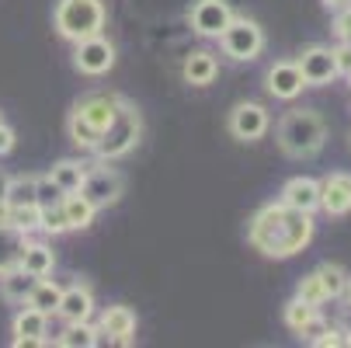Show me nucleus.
Segmentation results:
<instances>
[{
    "instance_id": "f257e3e1",
    "label": "nucleus",
    "mask_w": 351,
    "mask_h": 348,
    "mask_svg": "<svg viewBox=\"0 0 351 348\" xmlns=\"http://www.w3.org/2000/svg\"><path fill=\"white\" fill-rule=\"evenodd\" d=\"M247 237L265 258H292L313 240V213H299L278 198L254 213Z\"/></svg>"
},
{
    "instance_id": "f03ea898",
    "label": "nucleus",
    "mask_w": 351,
    "mask_h": 348,
    "mask_svg": "<svg viewBox=\"0 0 351 348\" xmlns=\"http://www.w3.org/2000/svg\"><path fill=\"white\" fill-rule=\"evenodd\" d=\"M122 102H125V97H119V94H101V91L80 97V102L73 105V112H70V122H66L70 139L80 146V150H94V143L101 139V132L115 122Z\"/></svg>"
},
{
    "instance_id": "7ed1b4c3",
    "label": "nucleus",
    "mask_w": 351,
    "mask_h": 348,
    "mask_svg": "<svg viewBox=\"0 0 351 348\" xmlns=\"http://www.w3.org/2000/svg\"><path fill=\"white\" fill-rule=\"evenodd\" d=\"M327 143V122L310 112V108H299V112H289L282 122H278V146L282 154L292 157V161H306V157H317Z\"/></svg>"
},
{
    "instance_id": "20e7f679",
    "label": "nucleus",
    "mask_w": 351,
    "mask_h": 348,
    "mask_svg": "<svg viewBox=\"0 0 351 348\" xmlns=\"http://www.w3.org/2000/svg\"><path fill=\"white\" fill-rule=\"evenodd\" d=\"M105 0H60L56 4V32L70 42L90 38L105 28Z\"/></svg>"
},
{
    "instance_id": "39448f33",
    "label": "nucleus",
    "mask_w": 351,
    "mask_h": 348,
    "mask_svg": "<svg viewBox=\"0 0 351 348\" xmlns=\"http://www.w3.org/2000/svg\"><path fill=\"white\" fill-rule=\"evenodd\" d=\"M139 132H143L139 112H136L129 102H122L115 122L101 132V139L94 143V157H101V161H119V157H125L132 146L139 143Z\"/></svg>"
},
{
    "instance_id": "423d86ee",
    "label": "nucleus",
    "mask_w": 351,
    "mask_h": 348,
    "mask_svg": "<svg viewBox=\"0 0 351 348\" xmlns=\"http://www.w3.org/2000/svg\"><path fill=\"white\" fill-rule=\"evenodd\" d=\"M219 42H223V53L230 60H258V53L265 49V32L258 21H250V18H230V25L219 32Z\"/></svg>"
},
{
    "instance_id": "0eeeda50",
    "label": "nucleus",
    "mask_w": 351,
    "mask_h": 348,
    "mask_svg": "<svg viewBox=\"0 0 351 348\" xmlns=\"http://www.w3.org/2000/svg\"><path fill=\"white\" fill-rule=\"evenodd\" d=\"M77 192L87 198L94 209H105V206H115L119 198H122L125 181H122V174L112 171V167H87V174H84V181H80Z\"/></svg>"
},
{
    "instance_id": "6e6552de",
    "label": "nucleus",
    "mask_w": 351,
    "mask_h": 348,
    "mask_svg": "<svg viewBox=\"0 0 351 348\" xmlns=\"http://www.w3.org/2000/svg\"><path fill=\"white\" fill-rule=\"evenodd\" d=\"M73 67L87 77H101L115 67V45L97 32L90 38H80L77 49H73Z\"/></svg>"
},
{
    "instance_id": "1a4fd4ad",
    "label": "nucleus",
    "mask_w": 351,
    "mask_h": 348,
    "mask_svg": "<svg viewBox=\"0 0 351 348\" xmlns=\"http://www.w3.org/2000/svg\"><path fill=\"white\" fill-rule=\"evenodd\" d=\"M299 73H303V84L306 87H324L337 77V60H334V49L327 45H310L303 56L295 60Z\"/></svg>"
},
{
    "instance_id": "9d476101",
    "label": "nucleus",
    "mask_w": 351,
    "mask_h": 348,
    "mask_svg": "<svg viewBox=\"0 0 351 348\" xmlns=\"http://www.w3.org/2000/svg\"><path fill=\"white\" fill-rule=\"evenodd\" d=\"M230 132L233 139L240 143H254L268 132V108L258 105V102H240L233 112H230Z\"/></svg>"
},
{
    "instance_id": "9b49d317",
    "label": "nucleus",
    "mask_w": 351,
    "mask_h": 348,
    "mask_svg": "<svg viewBox=\"0 0 351 348\" xmlns=\"http://www.w3.org/2000/svg\"><path fill=\"white\" fill-rule=\"evenodd\" d=\"M233 11L226 0H195L191 8V28L206 38H219V32L230 25Z\"/></svg>"
},
{
    "instance_id": "f8f14e48",
    "label": "nucleus",
    "mask_w": 351,
    "mask_h": 348,
    "mask_svg": "<svg viewBox=\"0 0 351 348\" xmlns=\"http://www.w3.org/2000/svg\"><path fill=\"white\" fill-rule=\"evenodd\" d=\"M320 209L327 216H348L351 213V174L334 171L320 181Z\"/></svg>"
},
{
    "instance_id": "ddd939ff",
    "label": "nucleus",
    "mask_w": 351,
    "mask_h": 348,
    "mask_svg": "<svg viewBox=\"0 0 351 348\" xmlns=\"http://www.w3.org/2000/svg\"><path fill=\"white\" fill-rule=\"evenodd\" d=\"M282 202L299 213H317L320 209V181L317 178H289L282 185Z\"/></svg>"
},
{
    "instance_id": "4468645a",
    "label": "nucleus",
    "mask_w": 351,
    "mask_h": 348,
    "mask_svg": "<svg viewBox=\"0 0 351 348\" xmlns=\"http://www.w3.org/2000/svg\"><path fill=\"white\" fill-rule=\"evenodd\" d=\"M45 334H49V314H42L35 307L18 310V317H14V345L18 348L45 345Z\"/></svg>"
},
{
    "instance_id": "2eb2a0df",
    "label": "nucleus",
    "mask_w": 351,
    "mask_h": 348,
    "mask_svg": "<svg viewBox=\"0 0 351 348\" xmlns=\"http://www.w3.org/2000/svg\"><path fill=\"white\" fill-rule=\"evenodd\" d=\"M303 73H299L295 63H275L268 70V94L278 97V102H292V97L303 94Z\"/></svg>"
},
{
    "instance_id": "dca6fc26",
    "label": "nucleus",
    "mask_w": 351,
    "mask_h": 348,
    "mask_svg": "<svg viewBox=\"0 0 351 348\" xmlns=\"http://www.w3.org/2000/svg\"><path fill=\"white\" fill-rule=\"evenodd\" d=\"M56 314H60L66 324L90 321V314H94V292H90L87 286H70V289H63Z\"/></svg>"
},
{
    "instance_id": "f3484780",
    "label": "nucleus",
    "mask_w": 351,
    "mask_h": 348,
    "mask_svg": "<svg viewBox=\"0 0 351 348\" xmlns=\"http://www.w3.org/2000/svg\"><path fill=\"white\" fill-rule=\"evenodd\" d=\"M101 331H105L112 341L129 345V341H132V334H136V314H132L129 307L115 303V307H108V310H105V317H101Z\"/></svg>"
},
{
    "instance_id": "a211bd4d",
    "label": "nucleus",
    "mask_w": 351,
    "mask_h": 348,
    "mask_svg": "<svg viewBox=\"0 0 351 348\" xmlns=\"http://www.w3.org/2000/svg\"><path fill=\"white\" fill-rule=\"evenodd\" d=\"M25 244H28L25 230H18V227L8 223V220H0V272H8V268H14V265L21 262Z\"/></svg>"
},
{
    "instance_id": "6ab92c4d",
    "label": "nucleus",
    "mask_w": 351,
    "mask_h": 348,
    "mask_svg": "<svg viewBox=\"0 0 351 348\" xmlns=\"http://www.w3.org/2000/svg\"><path fill=\"white\" fill-rule=\"evenodd\" d=\"M35 275H28L21 265H14V268H8V272H0V289H4V300H11V303H28V296H32V289H35Z\"/></svg>"
},
{
    "instance_id": "aec40b11",
    "label": "nucleus",
    "mask_w": 351,
    "mask_h": 348,
    "mask_svg": "<svg viewBox=\"0 0 351 348\" xmlns=\"http://www.w3.org/2000/svg\"><path fill=\"white\" fill-rule=\"evenodd\" d=\"M18 265H21L28 275L45 279V275H53V268H56V255H53V247H49V244H25Z\"/></svg>"
},
{
    "instance_id": "412c9836",
    "label": "nucleus",
    "mask_w": 351,
    "mask_h": 348,
    "mask_svg": "<svg viewBox=\"0 0 351 348\" xmlns=\"http://www.w3.org/2000/svg\"><path fill=\"white\" fill-rule=\"evenodd\" d=\"M285 324H289V331H295V334H306V338H313V331L320 327V317H317V307L313 303H306V300H295L292 303H285Z\"/></svg>"
},
{
    "instance_id": "4be33fe9",
    "label": "nucleus",
    "mask_w": 351,
    "mask_h": 348,
    "mask_svg": "<svg viewBox=\"0 0 351 348\" xmlns=\"http://www.w3.org/2000/svg\"><path fill=\"white\" fill-rule=\"evenodd\" d=\"M216 56L213 53H206V49H198V53H191L188 60H184V80L191 84V87H206V84H213L216 80Z\"/></svg>"
},
{
    "instance_id": "5701e85b",
    "label": "nucleus",
    "mask_w": 351,
    "mask_h": 348,
    "mask_svg": "<svg viewBox=\"0 0 351 348\" xmlns=\"http://www.w3.org/2000/svg\"><path fill=\"white\" fill-rule=\"evenodd\" d=\"M63 213H66L70 230H87V227L94 223V213H97V209L87 202L80 192H66V195H63Z\"/></svg>"
},
{
    "instance_id": "b1692460",
    "label": "nucleus",
    "mask_w": 351,
    "mask_h": 348,
    "mask_svg": "<svg viewBox=\"0 0 351 348\" xmlns=\"http://www.w3.org/2000/svg\"><path fill=\"white\" fill-rule=\"evenodd\" d=\"M60 296H63V286H56L53 279H38L35 289H32V296H28V307H35L42 314H56Z\"/></svg>"
},
{
    "instance_id": "393cba45",
    "label": "nucleus",
    "mask_w": 351,
    "mask_h": 348,
    "mask_svg": "<svg viewBox=\"0 0 351 348\" xmlns=\"http://www.w3.org/2000/svg\"><path fill=\"white\" fill-rule=\"evenodd\" d=\"M87 167L90 164H80V161H60V164H53L49 178H53L63 192H77L80 181H84V174H87Z\"/></svg>"
},
{
    "instance_id": "a878e982",
    "label": "nucleus",
    "mask_w": 351,
    "mask_h": 348,
    "mask_svg": "<svg viewBox=\"0 0 351 348\" xmlns=\"http://www.w3.org/2000/svg\"><path fill=\"white\" fill-rule=\"evenodd\" d=\"M97 341V331L87 324V321H77V324H66V331L56 338V345H63V348H94Z\"/></svg>"
},
{
    "instance_id": "bb28decb",
    "label": "nucleus",
    "mask_w": 351,
    "mask_h": 348,
    "mask_svg": "<svg viewBox=\"0 0 351 348\" xmlns=\"http://www.w3.org/2000/svg\"><path fill=\"white\" fill-rule=\"evenodd\" d=\"M317 275H320V286H324L327 300H337V296H344V289H348V272H344L341 265L324 262V265L317 268Z\"/></svg>"
},
{
    "instance_id": "cd10ccee",
    "label": "nucleus",
    "mask_w": 351,
    "mask_h": 348,
    "mask_svg": "<svg viewBox=\"0 0 351 348\" xmlns=\"http://www.w3.org/2000/svg\"><path fill=\"white\" fill-rule=\"evenodd\" d=\"M38 227L45 233H66L70 223H66V213H63V202H53V206H42L38 209Z\"/></svg>"
},
{
    "instance_id": "c85d7f7f",
    "label": "nucleus",
    "mask_w": 351,
    "mask_h": 348,
    "mask_svg": "<svg viewBox=\"0 0 351 348\" xmlns=\"http://www.w3.org/2000/svg\"><path fill=\"white\" fill-rule=\"evenodd\" d=\"M295 296H299V300H306V303H313V307L327 303V296H324V286H320V275H317V272H310V275L299 279Z\"/></svg>"
},
{
    "instance_id": "c756f323",
    "label": "nucleus",
    "mask_w": 351,
    "mask_h": 348,
    "mask_svg": "<svg viewBox=\"0 0 351 348\" xmlns=\"http://www.w3.org/2000/svg\"><path fill=\"white\" fill-rule=\"evenodd\" d=\"M63 195H66V192H63L53 178H49V174L38 178V185H35V202H38V209H42V206H53V202H63Z\"/></svg>"
},
{
    "instance_id": "7c9ffc66",
    "label": "nucleus",
    "mask_w": 351,
    "mask_h": 348,
    "mask_svg": "<svg viewBox=\"0 0 351 348\" xmlns=\"http://www.w3.org/2000/svg\"><path fill=\"white\" fill-rule=\"evenodd\" d=\"M334 60H337V73H348L351 77V42H341L334 49Z\"/></svg>"
},
{
    "instance_id": "2f4dec72",
    "label": "nucleus",
    "mask_w": 351,
    "mask_h": 348,
    "mask_svg": "<svg viewBox=\"0 0 351 348\" xmlns=\"http://www.w3.org/2000/svg\"><path fill=\"white\" fill-rule=\"evenodd\" d=\"M334 32H337L341 42H351V8L337 11V25H334Z\"/></svg>"
},
{
    "instance_id": "473e14b6",
    "label": "nucleus",
    "mask_w": 351,
    "mask_h": 348,
    "mask_svg": "<svg viewBox=\"0 0 351 348\" xmlns=\"http://www.w3.org/2000/svg\"><path fill=\"white\" fill-rule=\"evenodd\" d=\"M11 150H14V129H11L4 119H0V157L11 154Z\"/></svg>"
},
{
    "instance_id": "72a5a7b5",
    "label": "nucleus",
    "mask_w": 351,
    "mask_h": 348,
    "mask_svg": "<svg viewBox=\"0 0 351 348\" xmlns=\"http://www.w3.org/2000/svg\"><path fill=\"white\" fill-rule=\"evenodd\" d=\"M313 345L327 348V345H348V334L344 331H324L320 338H313Z\"/></svg>"
},
{
    "instance_id": "f704fd0d",
    "label": "nucleus",
    "mask_w": 351,
    "mask_h": 348,
    "mask_svg": "<svg viewBox=\"0 0 351 348\" xmlns=\"http://www.w3.org/2000/svg\"><path fill=\"white\" fill-rule=\"evenodd\" d=\"M324 8L327 11H344V8H351V0H324Z\"/></svg>"
},
{
    "instance_id": "c9c22d12",
    "label": "nucleus",
    "mask_w": 351,
    "mask_h": 348,
    "mask_svg": "<svg viewBox=\"0 0 351 348\" xmlns=\"http://www.w3.org/2000/svg\"><path fill=\"white\" fill-rule=\"evenodd\" d=\"M4 185H8V178L0 174V220H8V209H4Z\"/></svg>"
},
{
    "instance_id": "e433bc0d",
    "label": "nucleus",
    "mask_w": 351,
    "mask_h": 348,
    "mask_svg": "<svg viewBox=\"0 0 351 348\" xmlns=\"http://www.w3.org/2000/svg\"><path fill=\"white\" fill-rule=\"evenodd\" d=\"M348 286H351V279H348Z\"/></svg>"
}]
</instances>
